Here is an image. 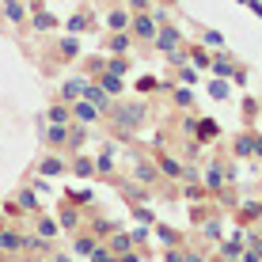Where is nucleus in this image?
<instances>
[{"instance_id":"6e6552de","label":"nucleus","mask_w":262,"mask_h":262,"mask_svg":"<svg viewBox=\"0 0 262 262\" xmlns=\"http://www.w3.org/2000/svg\"><path fill=\"white\" fill-rule=\"evenodd\" d=\"M243 4H247V8H255V12L262 15V4H258V0H243Z\"/></svg>"},{"instance_id":"423d86ee","label":"nucleus","mask_w":262,"mask_h":262,"mask_svg":"<svg viewBox=\"0 0 262 262\" xmlns=\"http://www.w3.org/2000/svg\"><path fill=\"white\" fill-rule=\"evenodd\" d=\"M8 15H12V19H19V15H23V8L15 4V0H8Z\"/></svg>"},{"instance_id":"7ed1b4c3","label":"nucleus","mask_w":262,"mask_h":262,"mask_svg":"<svg viewBox=\"0 0 262 262\" xmlns=\"http://www.w3.org/2000/svg\"><path fill=\"white\" fill-rule=\"evenodd\" d=\"M0 247H8V251H15V247H19V239H15V236H12V232H4V236H0Z\"/></svg>"},{"instance_id":"f257e3e1","label":"nucleus","mask_w":262,"mask_h":262,"mask_svg":"<svg viewBox=\"0 0 262 262\" xmlns=\"http://www.w3.org/2000/svg\"><path fill=\"white\" fill-rule=\"evenodd\" d=\"M118 122H122V125H137V122H141V106H122V111H118Z\"/></svg>"},{"instance_id":"f03ea898","label":"nucleus","mask_w":262,"mask_h":262,"mask_svg":"<svg viewBox=\"0 0 262 262\" xmlns=\"http://www.w3.org/2000/svg\"><path fill=\"white\" fill-rule=\"evenodd\" d=\"M175 42H179V34H175V31H164V34H160V50H171Z\"/></svg>"},{"instance_id":"0eeeda50","label":"nucleus","mask_w":262,"mask_h":262,"mask_svg":"<svg viewBox=\"0 0 262 262\" xmlns=\"http://www.w3.org/2000/svg\"><path fill=\"white\" fill-rule=\"evenodd\" d=\"M95 262H114V258L106 255V251H95Z\"/></svg>"},{"instance_id":"1a4fd4ad","label":"nucleus","mask_w":262,"mask_h":262,"mask_svg":"<svg viewBox=\"0 0 262 262\" xmlns=\"http://www.w3.org/2000/svg\"><path fill=\"white\" fill-rule=\"evenodd\" d=\"M179 262H183V258H179ZM186 262H202V258H198V255H186Z\"/></svg>"},{"instance_id":"20e7f679","label":"nucleus","mask_w":262,"mask_h":262,"mask_svg":"<svg viewBox=\"0 0 262 262\" xmlns=\"http://www.w3.org/2000/svg\"><path fill=\"white\" fill-rule=\"evenodd\" d=\"M88 99H92L95 106H106V95H103V92H95V88H88Z\"/></svg>"},{"instance_id":"39448f33","label":"nucleus","mask_w":262,"mask_h":262,"mask_svg":"<svg viewBox=\"0 0 262 262\" xmlns=\"http://www.w3.org/2000/svg\"><path fill=\"white\" fill-rule=\"evenodd\" d=\"M137 34H144V38H148V34H156V31H152V19H137Z\"/></svg>"}]
</instances>
